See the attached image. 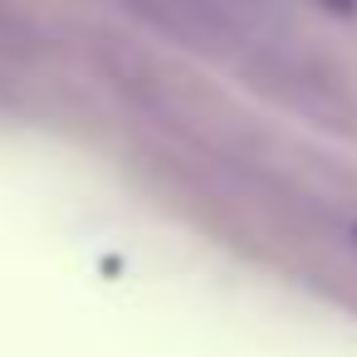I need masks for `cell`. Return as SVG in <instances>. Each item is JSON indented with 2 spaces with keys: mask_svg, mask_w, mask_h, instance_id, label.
Masks as SVG:
<instances>
[{
  "mask_svg": "<svg viewBox=\"0 0 357 357\" xmlns=\"http://www.w3.org/2000/svg\"><path fill=\"white\" fill-rule=\"evenodd\" d=\"M196 10H211V15H225V20H245L259 0H191Z\"/></svg>",
  "mask_w": 357,
  "mask_h": 357,
  "instance_id": "obj_1",
  "label": "cell"
}]
</instances>
